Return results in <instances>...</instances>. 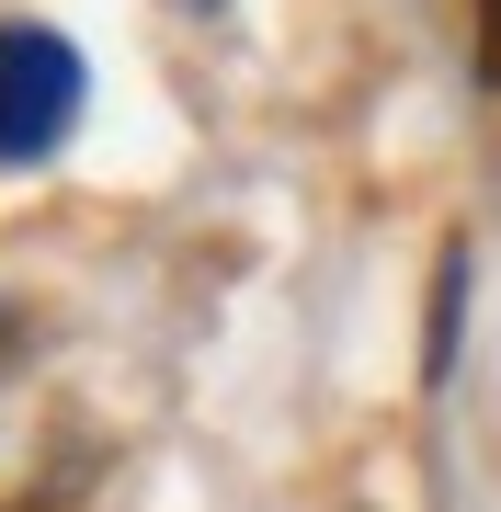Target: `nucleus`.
Listing matches in <instances>:
<instances>
[{"label": "nucleus", "mask_w": 501, "mask_h": 512, "mask_svg": "<svg viewBox=\"0 0 501 512\" xmlns=\"http://www.w3.org/2000/svg\"><path fill=\"white\" fill-rule=\"evenodd\" d=\"M80 126V46L57 23H0V160H46Z\"/></svg>", "instance_id": "nucleus-1"}, {"label": "nucleus", "mask_w": 501, "mask_h": 512, "mask_svg": "<svg viewBox=\"0 0 501 512\" xmlns=\"http://www.w3.org/2000/svg\"><path fill=\"white\" fill-rule=\"evenodd\" d=\"M456 285H467V251H445V274H433V342H422V376L456 365Z\"/></svg>", "instance_id": "nucleus-2"}, {"label": "nucleus", "mask_w": 501, "mask_h": 512, "mask_svg": "<svg viewBox=\"0 0 501 512\" xmlns=\"http://www.w3.org/2000/svg\"><path fill=\"white\" fill-rule=\"evenodd\" d=\"M479 80L501 92V0H479Z\"/></svg>", "instance_id": "nucleus-3"}]
</instances>
